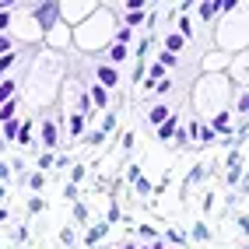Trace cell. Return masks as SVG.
<instances>
[{
	"label": "cell",
	"instance_id": "cell-1",
	"mask_svg": "<svg viewBox=\"0 0 249 249\" xmlns=\"http://www.w3.org/2000/svg\"><path fill=\"white\" fill-rule=\"evenodd\" d=\"M116 85V71L112 67H98V88H112Z\"/></svg>",
	"mask_w": 249,
	"mask_h": 249
},
{
	"label": "cell",
	"instance_id": "cell-2",
	"mask_svg": "<svg viewBox=\"0 0 249 249\" xmlns=\"http://www.w3.org/2000/svg\"><path fill=\"white\" fill-rule=\"evenodd\" d=\"M56 7H60V4H46L42 11H36V18H39L42 25H49V21H53V18H56Z\"/></svg>",
	"mask_w": 249,
	"mask_h": 249
},
{
	"label": "cell",
	"instance_id": "cell-3",
	"mask_svg": "<svg viewBox=\"0 0 249 249\" xmlns=\"http://www.w3.org/2000/svg\"><path fill=\"white\" fill-rule=\"evenodd\" d=\"M147 120H151V123L158 126V123H165V120H169V109H165V106H155V109H151V116H147Z\"/></svg>",
	"mask_w": 249,
	"mask_h": 249
},
{
	"label": "cell",
	"instance_id": "cell-4",
	"mask_svg": "<svg viewBox=\"0 0 249 249\" xmlns=\"http://www.w3.org/2000/svg\"><path fill=\"white\" fill-rule=\"evenodd\" d=\"M182 42H186V39H182V36H169V39H165V46H169V49H165V53H179V49H182Z\"/></svg>",
	"mask_w": 249,
	"mask_h": 249
},
{
	"label": "cell",
	"instance_id": "cell-5",
	"mask_svg": "<svg viewBox=\"0 0 249 249\" xmlns=\"http://www.w3.org/2000/svg\"><path fill=\"white\" fill-rule=\"evenodd\" d=\"M14 91H18V85H14V81H4V85H0V102H11Z\"/></svg>",
	"mask_w": 249,
	"mask_h": 249
},
{
	"label": "cell",
	"instance_id": "cell-6",
	"mask_svg": "<svg viewBox=\"0 0 249 249\" xmlns=\"http://www.w3.org/2000/svg\"><path fill=\"white\" fill-rule=\"evenodd\" d=\"M221 4L218 0H207V4H200V18H214V11H218Z\"/></svg>",
	"mask_w": 249,
	"mask_h": 249
},
{
	"label": "cell",
	"instance_id": "cell-7",
	"mask_svg": "<svg viewBox=\"0 0 249 249\" xmlns=\"http://www.w3.org/2000/svg\"><path fill=\"white\" fill-rule=\"evenodd\" d=\"M91 102H95V106H106V102H109V91H106V88H91Z\"/></svg>",
	"mask_w": 249,
	"mask_h": 249
},
{
	"label": "cell",
	"instance_id": "cell-8",
	"mask_svg": "<svg viewBox=\"0 0 249 249\" xmlns=\"http://www.w3.org/2000/svg\"><path fill=\"white\" fill-rule=\"evenodd\" d=\"M172 130H176V116H169V120H165V123L158 126V134H161V137H169Z\"/></svg>",
	"mask_w": 249,
	"mask_h": 249
},
{
	"label": "cell",
	"instance_id": "cell-9",
	"mask_svg": "<svg viewBox=\"0 0 249 249\" xmlns=\"http://www.w3.org/2000/svg\"><path fill=\"white\" fill-rule=\"evenodd\" d=\"M14 109H18V106H14V102H4V109H0V120H14Z\"/></svg>",
	"mask_w": 249,
	"mask_h": 249
},
{
	"label": "cell",
	"instance_id": "cell-10",
	"mask_svg": "<svg viewBox=\"0 0 249 249\" xmlns=\"http://www.w3.org/2000/svg\"><path fill=\"white\" fill-rule=\"evenodd\" d=\"M42 137H46V144H49V147H53V141H56V130H53V123H46V126H42Z\"/></svg>",
	"mask_w": 249,
	"mask_h": 249
},
{
	"label": "cell",
	"instance_id": "cell-11",
	"mask_svg": "<svg viewBox=\"0 0 249 249\" xmlns=\"http://www.w3.org/2000/svg\"><path fill=\"white\" fill-rule=\"evenodd\" d=\"M235 109H239V112L246 116V109H249V95H246V91H242V95L235 98Z\"/></svg>",
	"mask_w": 249,
	"mask_h": 249
},
{
	"label": "cell",
	"instance_id": "cell-12",
	"mask_svg": "<svg viewBox=\"0 0 249 249\" xmlns=\"http://www.w3.org/2000/svg\"><path fill=\"white\" fill-rule=\"evenodd\" d=\"M112 60H116V63L126 60V46H112Z\"/></svg>",
	"mask_w": 249,
	"mask_h": 249
},
{
	"label": "cell",
	"instance_id": "cell-13",
	"mask_svg": "<svg viewBox=\"0 0 249 249\" xmlns=\"http://www.w3.org/2000/svg\"><path fill=\"white\" fill-rule=\"evenodd\" d=\"M172 63H176L172 53H161V56H158V67H172Z\"/></svg>",
	"mask_w": 249,
	"mask_h": 249
},
{
	"label": "cell",
	"instance_id": "cell-14",
	"mask_svg": "<svg viewBox=\"0 0 249 249\" xmlns=\"http://www.w3.org/2000/svg\"><path fill=\"white\" fill-rule=\"evenodd\" d=\"M81 130H85V120H81V116H74V120H71V134H81Z\"/></svg>",
	"mask_w": 249,
	"mask_h": 249
},
{
	"label": "cell",
	"instance_id": "cell-15",
	"mask_svg": "<svg viewBox=\"0 0 249 249\" xmlns=\"http://www.w3.org/2000/svg\"><path fill=\"white\" fill-rule=\"evenodd\" d=\"M4 134H7V137H18V120H11V123L4 126Z\"/></svg>",
	"mask_w": 249,
	"mask_h": 249
},
{
	"label": "cell",
	"instance_id": "cell-16",
	"mask_svg": "<svg viewBox=\"0 0 249 249\" xmlns=\"http://www.w3.org/2000/svg\"><path fill=\"white\" fill-rule=\"evenodd\" d=\"M11 63H18V60H14V53H7V56H0V71H7Z\"/></svg>",
	"mask_w": 249,
	"mask_h": 249
},
{
	"label": "cell",
	"instance_id": "cell-17",
	"mask_svg": "<svg viewBox=\"0 0 249 249\" xmlns=\"http://www.w3.org/2000/svg\"><path fill=\"white\" fill-rule=\"evenodd\" d=\"M0 28H7V11H0Z\"/></svg>",
	"mask_w": 249,
	"mask_h": 249
},
{
	"label": "cell",
	"instance_id": "cell-18",
	"mask_svg": "<svg viewBox=\"0 0 249 249\" xmlns=\"http://www.w3.org/2000/svg\"><path fill=\"white\" fill-rule=\"evenodd\" d=\"M126 249H134V246H126Z\"/></svg>",
	"mask_w": 249,
	"mask_h": 249
}]
</instances>
